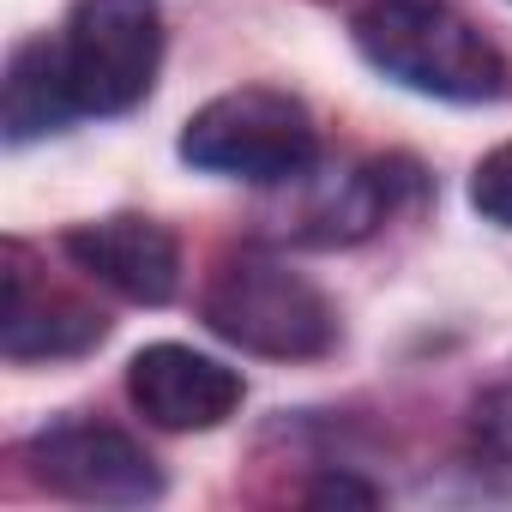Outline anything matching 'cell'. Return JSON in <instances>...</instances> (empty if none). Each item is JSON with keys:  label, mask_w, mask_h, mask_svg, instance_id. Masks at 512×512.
Instances as JSON below:
<instances>
[{"label": "cell", "mask_w": 512, "mask_h": 512, "mask_svg": "<svg viewBox=\"0 0 512 512\" xmlns=\"http://www.w3.org/2000/svg\"><path fill=\"white\" fill-rule=\"evenodd\" d=\"M61 61L79 115H127L151 97L163 67V7L157 0H79Z\"/></svg>", "instance_id": "277c9868"}, {"label": "cell", "mask_w": 512, "mask_h": 512, "mask_svg": "<svg viewBox=\"0 0 512 512\" xmlns=\"http://www.w3.org/2000/svg\"><path fill=\"white\" fill-rule=\"evenodd\" d=\"M31 470L37 482L85 506H145L163 494V470L151 464V452L133 434L103 428V422L43 428L31 440Z\"/></svg>", "instance_id": "5b68a950"}, {"label": "cell", "mask_w": 512, "mask_h": 512, "mask_svg": "<svg viewBox=\"0 0 512 512\" xmlns=\"http://www.w3.org/2000/svg\"><path fill=\"white\" fill-rule=\"evenodd\" d=\"M356 49L392 85L440 103H488L506 91L500 49L446 0H374L356 19Z\"/></svg>", "instance_id": "6da1fadb"}, {"label": "cell", "mask_w": 512, "mask_h": 512, "mask_svg": "<svg viewBox=\"0 0 512 512\" xmlns=\"http://www.w3.org/2000/svg\"><path fill=\"white\" fill-rule=\"evenodd\" d=\"M181 157L205 175L223 181H253V187H284L302 181L320 157L314 115L272 85H247L211 97L187 127H181Z\"/></svg>", "instance_id": "3957f363"}, {"label": "cell", "mask_w": 512, "mask_h": 512, "mask_svg": "<svg viewBox=\"0 0 512 512\" xmlns=\"http://www.w3.org/2000/svg\"><path fill=\"white\" fill-rule=\"evenodd\" d=\"M314 506H332V500H356V506H374L380 494L374 488H362V482H350V476H326V482H314V494H308Z\"/></svg>", "instance_id": "7c38bea8"}, {"label": "cell", "mask_w": 512, "mask_h": 512, "mask_svg": "<svg viewBox=\"0 0 512 512\" xmlns=\"http://www.w3.org/2000/svg\"><path fill=\"white\" fill-rule=\"evenodd\" d=\"M127 398L169 434H205L241 410V374L187 344H151L127 362Z\"/></svg>", "instance_id": "8992f818"}, {"label": "cell", "mask_w": 512, "mask_h": 512, "mask_svg": "<svg viewBox=\"0 0 512 512\" xmlns=\"http://www.w3.org/2000/svg\"><path fill=\"white\" fill-rule=\"evenodd\" d=\"M470 440L488 464H506L512 470V386H494L476 398L470 410Z\"/></svg>", "instance_id": "8fae6325"}, {"label": "cell", "mask_w": 512, "mask_h": 512, "mask_svg": "<svg viewBox=\"0 0 512 512\" xmlns=\"http://www.w3.org/2000/svg\"><path fill=\"white\" fill-rule=\"evenodd\" d=\"M79 115L73 85H67V61H61V37H37L19 43L7 61V85H0V121H7V145H31L43 133H61Z\"/></svg>", "instance_id": "9c48e42d"}, {"label": "cell", "mask_w": 512, "mask_h": 512, "mask_svg": "<svg viewBox=\"0 0 512 512\" xmlns=\"http://www.w3.org/2000/svg\"><path fill=\"white\" fill-rule=\"evenodd\" d=\"M103 338V314H91L73 296H37L25 253L7 247V320H0V350L7 362H43V356H79Z\"/></svg>", "instance_id": "ba28073f"}, {"label": "cell", "mask_w": 512, "mask_h": 512, "mask_svg": "<svg viewBox=\"0 0 512 512\" xmlns=\"http://www.w3.org/2000/svg\"><path fill=\"white\" fill-rule=\"evenodd\" d=\"M67 260L97 278L103 290L127 296V302H145V308H163L181 284V247L163 223L151 217H97V223H79L67 229Z\"/></svg>", "instance_id": "52a82bcc"}, {"label": "cell", "mask_w": 512, "mask_h": 512, "mask_svg": "<svg viewBox=\"0 0 512 512\" xmlns=\"http://www.w3.org/2000/svg\"><path fill=\"white\" fill-rule=\"evenodd\" d=\"M470 205H476L488 223L512 229V139L494 145V151L476 163V175H470Z\"/></svg>", "instance_id": "30bf717a"}, {"label": "cell", "mask_w": 512, "mask_h": 512, "mask_svg": "<svg viewBox=\"0 0 512 512\" xmlns=\"http://www.w3.org/2000/svg\"><path fill=\"white\" fill-rule=\"evenodd\" d=\"M205 320L217 338H229L247 356L272 362H314L338 344L332 302L278 253L241 247L205 284Z\"/></svg>", "instance_id": "7a4b0ae2"}]
</instances>
